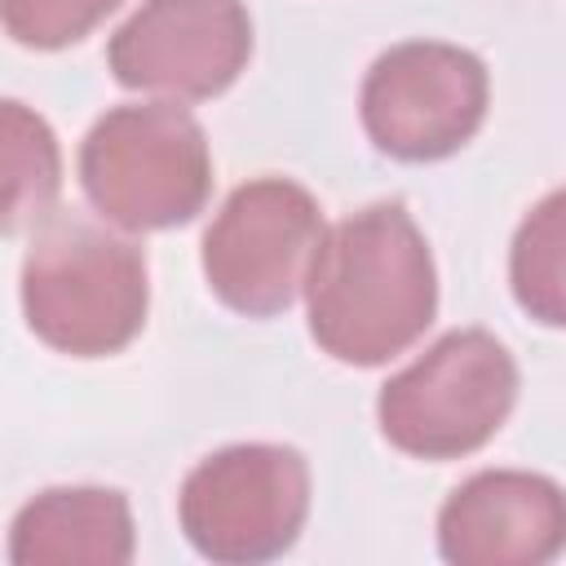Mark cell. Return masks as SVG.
I'll return each instance as SVG.
<instances>
[{"label": "cell", "mask_w": 566, "mask_h": 566, "mask_svg": "<svg viewBox=\"0 0 566 566\" xmlns=\"http://www.w3.org/2000/svg\"><path fill=\"white\" fill-rule=\"evenodd\" d=\"M310 336L349 367H380L411 349L438 314L433 252L402 203H371L336 221L305 279Z\"/></svg>", "instance_id": "cell-1"}, {"label": "cell", "mask_w": 566, "mask_h": 566, "mask_svg": "<svg viewBox=\"0 0 566 566\" xmlns=\"http://www.w3.org/2000/svg\"><path fill=\"white\" fill-rule=\"evenodd\" d=\"M150 283L137 243L88 217H49L22 261L27 327L57 354H119L146 323Z\"/></svg>", "instance_id": "cell-2"}, {"label": "cell", "mask_w": 566, "mask_h": 566, "mask_svg": "<svg viewBox=\"0 0 566 566\" xmlns=\"http://www.w3.org/2000/svg\"><path fill=\"white\" fill-rule=\"evenodd\" d=\"M80 186L119 230H172L203 212L212 155L199 119L172 102L106 111L80 146Z\"/></svg>", "instance_id": "cell-3"}, {"label": "cell", "mask_w": 566, "mask_h": 566, "mask_svg": "<svg viewBox=\"0 0 566 566\" xmlns=\"http://www.w3.org/2000/svg\"><path fill=\"white\" fill-rule=\"evenodd\" d=\"M517 402V363L482 327L447 332L376 398L380 433L416 460H460L486 447Z\"/></svg>", "instance_id": "cell-4"}, {"label": "cell", "mask_w": 566, "mask_h": 566, "mask_svg": "<svg viewBox=\"0 0 566 566\" xmlns=\"http://www.w3.org/2000/svg\"><path fill=\"white\" fill-rule=\"evenodd\" d=\"M177 517L208 562L256 566L283 557L310 517V464L279 442L221 447L186 473Z\"/></svg>", "instance_id": "cell-5"}, {"label": "cell", "mask_w": 566, "mask_h": 566, "mask_svg": "<svg viewBox=\"0 0 566 566\" xmlns=\"http://www.w3.org/2000/svg\"><path fill=\"white\" fill-rule=\"evenodd\" d=\"M323 234V212L305 186L256 177L212 217L203 234V279L234 314H283L305 287Z\"/></svg>", "instance_id": "cell-6"}, {"label": "cell", "mask_w": 566, "mask_h": 566, "mask_svg": "<svg viewBox=\"0 0 566 566\" xmlns=\"http://www.w3.org/2000/svg\"><path fill=\"white\" fill-rule=\"evenodd\" d=\"M486 97L491 80L478 53L442 40H407L371 62L358 111L376 150L402 164H433L482 128Z\"/></svg>", "instance_id": "cell-7"}, {"label": "cell", "mask_w": 566, "mask_h": 566, "mask_svg": "<svg viewBox=\"0 0 566 566\" xmlns=\"http://www.w3.org/2000/svg\"><path fill=\"white\" fill-rule=\"evenodd\" d=\"M252 57L243 0H142L111 35L106 62L124 88L203 102L226 93Z\"/></svg>", "instance_id": "cell-8"}, {"label": "cell", "mask_w": 566, "mask_h": 566, "mask_svg": "<svg viewBox=\"0 0 566 566\" xmlns=\"http://www.w3.org/2000/svg\"><path fill=\"white\" fill-rule=\"evenodd\" d=\"M566 548V491L544 473L482 469L438 513V553L455 566H539Z\"/></svg>", "instance_id": "cell-9"}, {"label": "cell", "mask_w": 566, "mask_h": 566, "mask_svg": "<svg viewBox=\"0 0 566 566\" xmlns=\"http://www.w3.org/2000/svg\"><path fill=\"white\" fill-rule=\"evenodd\" d=\"M133 513L111 486H53L27 500L9 531V557L22 566H124L133 557Z\"/></svg>", "instance_id": "cell-10"}, {"label": "cell", "mask_w": 566, "mask_h": 566, "mask_svg": "<svg viewBox=\"0 0 566 566\" xmlns=\"http://www.w3.org/2000/svg\"><path fill=\"white\" fill-rule=\"evenodd\" d=\"M509 283L535 323L566 327V186L522 217L509 248Z\"/></svg>", "instance_id": "cell-11"}, {"label": "cell", "mask_w": 566, "mask_h": 566, "mask_svg": "<svg viewBox=\"0 0 566 566\" xmlns=\"http://www.w3.org/2000/svg\"><path fill=\"white\" fill-rule=\"evenodd\" d=\"M62 186L57 137L22 102H4V230L18 234L27 221H49Z\"/></svg>", "instance_id": "cell-12"}, {"label": "cell", "mask_w": 566, "mask_h": 566, "mask_svg": "<svg viewBox=\"0 0 566 566\" xmlns=\"http://www.w3.org/2000/svg\"><path fill=\"white\" fill-rule=\"evenodd\" d=\"M111 9H119V0H0L4 31L27 49H66Z\"/></svg>", "instance_id": "cell-13"}]
</instances>
